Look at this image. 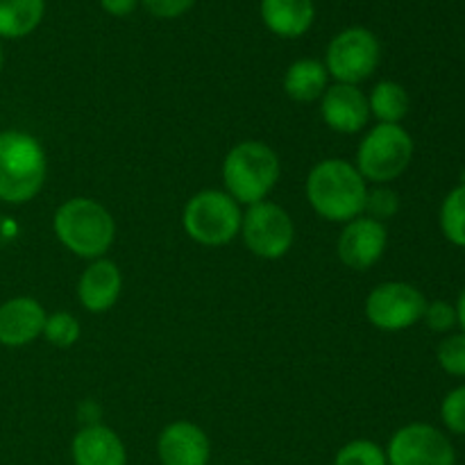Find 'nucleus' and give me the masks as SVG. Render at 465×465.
Instances as JSON below:
<instances>
[{
    "instance_id": "obj_29",
    "label": "nucleus",
    "mask_w": 465,
    "mask_h": 465,
    "mask_svg": "<svg viewBox=\"0 0 465 465\" xmlns=\"http://www.w3.org/2000/svg\"><path fill=\"white\" fill-rule=\"evenodd\" d=\"M141 5V0H100V7L109 14V16L125 18L130 14L136 12V7Z\"/></svg>"
},
{
    "instance_id": "obj_5",
    "label": "nucleus",
    "mask_w": 465,
    "mask_h": 465,
    "mask_svg": "<svg viewBox=\"0 0 465 465\" xmlns=\"http://www.w3.org/2000/svg\"><path fill=\"white\" fill-rule=\"evenodd\" d=\"M241 212L239 203L225 191L204 189L195 193L186 203L182 213L184 232L200 245L221 248L234 241L241 234Z\"/></svg>"
},
{
    "instance_id": "obj_11",
    "label": "nucleus",
    "mask_w": 465,
    "mask_h": 465,
    "mask_svg": "<svg viewBox=\"0 0 465 465\" xmlns=\"http://www.w3.org/2000/svg\"><path fill=\"white\" fill-rule=\"evenodd\" d=\"M386 245H389V232L384 223L371 216H357L354 221L345 223L336 243V252L345 266L363 272L384 257Z\"/></svg>"
},
{
    "instance_id": "obj_9",
    "label": "nucleus",
    "mask_w": 465,
    "mask_h": 465,
    "mask_svg": "<svg viewBox=\"0 0 465 465\" xmlns=\"http://www.w3.org/2000/svg\"><path fill=\"white\" fill-rule=\"evenodd\" d=\"M427 298L409 282L377 284L366 298V318L381 331H404L422 321Z\"/></svg>"
},
{
    "instance_id": "obj_3",
    "label": "nucleus",
    "mask_w": 465,
    "mask_h": 465,
    "mask_svg": "<svg viewBox=\"0 0 465 465\" xmlns=\"http://www.w3.org/2000/svg\"><path fill=\"white\" fill-rule=\"evenodd\" d=\"M53 230L59 243L82 259L104 257L116 236L112 213L91 198H71L59 204L53 218Z\"/></svg>"
},
{
    "instance_id": "obj_28",
    "label": "nucleus",
    "mask_w": 465,
    "mask_h": 465,
    "mask_svg": "<svg viewBox=\"0 0 465 465\" xmlns=\"http://www.w3.org/2000/svg\"><path fill=\"white\" fill-rule=\"evenodd\" d=\"M141 5L157 18H177L184 16L195 0H141Z\"/></svg>"
},
{
    "instance_id": "obj_12",
    "label": "nucleus",
    "mask_w": 465,
    "mask_h": 465,
    "mask_svg": "<svg viewBox=\"0 0 465 465\" xmlns=\"http://www.w3.org/2000/svg\"><path fill=\"white\" fill-rule=\"evenodd\" d=\"M321 116L330 130L339 134H357L371 121L368 95L359 86L336 82L322 94Z\"/></svg>"
},
{
    "instance_id": "obj_20",
    "label": "nucleus",
    "mask_w": 465,
    "mask_h": 465,
    "mask_svg": "<svg viewBox=\"0 0 465 465\" xmlns=\"http://www.w3.org/2000/svg\"><path fill=\"white\" fill-rule=\"evenodd\" d=\"M409 100L407 89L393 80L377 82L375 89L368 95V107H371V116H375L380 123H389V125H400L404 116L409 114Z\"/></svg>"
},
{
    "instance_id": "obj_4",
    "label": "nucleus",
    "mask_w": 465,
    "mask_h": 465,
    "mask_svg": "<svg viewBox=\"0 0 465 465\" xmlns=\"http://www.w3.org/2000/svg\"><path fill=\"white\" fill-rule=\"evenodd\" d=\"M280 173V157L271 145L262 141L236 143L223 162L225 193L239 204H257L275 189Z\"/></svg>"
},
{
    "instance_id": "obj_31",
    "label": "nucleus",
    "mask_w": 465,
    "mask_h": 465,
    "mask_svg": "<svg viewBox=\"0 0 465 465\" xmlns=\"http://www.w3.org/2000/svg\"><path fill=\"white\" fill-rule=\"evenodd\" d=\"M3 64H5V53H3V44H0V71H3Z\"/></svg>"
},
{
    "instance_id": "obj_32",
    "label": "nucleus",
    "mask_w": 465,
    "mask_h": 465,
    "mask_svg": "<svg viewBox=\"0 0 465 465\" xmlns=\"http://www.w3.org/2000/svg\"><path fill=\"white\" fill-rule=\"evenodd\" d=\"M461 184H465V171H463V175H461Z\"/></svg>"
},
{
    "instance_id": "obj_14",
    "label": "nucleus",
    "mask_w": 465,
    "mask_h": 465,
    "mask_svg": "<svg viewBox=\"0 0 465 465\" xmlns=\"http://www.w3.org/2000/svg\"><path fill=\"white\" fill-rule=\"evenodd\" d=\"M45 309L35 298H12L0 304V345L25 348L44 334Z\"/></svg>"
},
{
    "instance_id": "obj_7",
    "label": "nucleus",
    "mask_w": 465,
    "mask_h": 465,
    "mask_svg": "<svg viewBox=\"0 0 465 465\" xmlns=\"http://www.w3.org/2000/svg\"><path fill=\"white\" fill-rule=\"evenodd\" d=\"M381 45L375 32L354 25L341 30L330 41L325 53V68L339 84H354L368 80L377 71Z\"/></svg>"
},
{
    "instance_id": "obj_18",
    "label": "nucleus",
    "mask_w": 465,
    "mask_h": 465,
    "mask_svg": "<svg viewBox=\"0 0 465 465\" xmlns=\"http://www.w3.org/2000/svg\"><path fill=\"white\" fill-rule=\"evenodd\" d=\"M327 80H330V73L325 64L321 59L304 57L291 64L286 71L284 91L295 103H316L327 91Z\"/></svg>"
},
{
    "instance_id": "obj_21",
    "label": "nucleus",
    "mask_w": 465,
    "mask_h": 465,
    "mask_svg": "<svg viewBox=\"0 0 465 465\" xmlns=\"http://www.w3.org/2000/svg\"><path fill=\"white\" fill-rule=\"evenodd\" d=\"M440 232L457 248H465V184L459 182L448 195L439 212Z\"/></svg>"
},
{
    "instance_id": "obj_1",
    "label": "nucleus",
    "mask_w": 465,
    "mask_h": 465,
    "mask_svg": "<svg viewBox=\"0 0 465 465\" xmlns=\"http://www.w3.org/2000/svg\"><path fill=\"white\" fill-rule=\"evenodd\" d=\"M307 200L313 212L330 223H350L363 216L368 182L352 162L325 159L309 171Z\"/></svg>"
},
{
    "instance_id": "obj_15",
    "label": "nucleus",
    "mask_w": 465,
    "mask_h": 465,
    "mask_svg": "<svg viewBox=\"0 0 465 465\" xmlns=\"http://www.w3.org/2000/svg\"><path fill=\"white\" fill-rule=\"evenodd\" d=\"M123 293V275L109 259L100 257L86 266L77 282L80 304L91 313H104L118 302Z\"/></svg>"
},
{
    "instance_id": "obj_10",
    "label": "nucleus",
    "mask_w": 465,
    "mask_h": 465,
    "mask_svg": "<svg viewBox=\"0 0 465 465\" xmlns=\"http://www.w3.org/2000/svg\"><path fill=\"white\" fill-rule=\"evenodd\" d=\"M386 459L389 465H457V450L439 427L411 422L391 436Z\"/></svg>"
},
{
    "instance_id": "obj_22",
    "label": "nucleus",
    "mask_w": 465,
    "mask_h": 465,
    "mask_svg": "<svg viewBox=\"0 0 465 465\" xmlns=\"http://www.w3.org/2000/svg\"><path fill=\"white\" fill-rule=\"evenodd\" d=\"M44 336L50 345L54 348H71L80 341L82 336V325L73 313L68 312H54L45 318L44 325Z\"/></svg>"
},
{
    "instance_id": "obj_25",
    "label": "nucleus",
    "mask_w": 465,
    "mask_h": 465,
    "mask_svg": "<svg viewBox=\"0 0 465 465\" xmlns=\"http://www.w3.org/2000/svg\"><path fill=\"white\" fill-rule=\"evenodd\" d=\"M436 359L439 366L443 368L448 375L465 377V334H452L445 341H440L439 350H436Z\"/></svg>"
},
{
    "instance_id": "obj_6",
    "label": "nucleus",
    "mask_w": 465,
    "mask_h": 465,
    "mask_svg": "<svg viewBox=\"0 0 465 465\" xmlns=\"http://www.w3.org/2000/svg\"><path fill=\"white\" fill-rule=\"evenodd\" d=\"M413 159V139L402 125L377 123L357 148V171L372 184L398 180Z\"/></svg>"
},
{
    "instance_id": "obj_19",
    "label": "nucleus",
    "mask_w": 465,
    "mask_h": 465,
    "mask_svg": "<svg viewBox=\"0 0 465 465\" xmlns=\"http://www.w3.org/2000/svg\"><path fill=\"white\" fill-rule=\"evenodd\" d=\"M45 0H0V39H23L41 25Z\"/></svg>"
},
{
    "instance_id": "obj_30",
    "label": "nucleus",
    "mask_w": 465,
    "mask_h": 465,
    "mask_svg": "<svg viewBox=\"0 0 465 465\" xmlns=\"http://www.w3.org/2000/svg\"><path fill=\"white\" fill-rule=\"evenodd\" d=\"M454 307H457V325L461 327V331L465 334V289L461 291V295H459V300Z\"/></svg>"
},
{
    "instance_id": "obj_8",
    "label": "nucleus",
    "mask_w": 465,
    "mask_h": 465,
    "mask_svg": "<svg viewBox=\"0 0 465 465\" xmlns=\"http://www.w3.org/2000/svg\"><path fill=\"white\" fill-rule=\"evenodd\" d=\"M241 236L250 252L259 259L275 262L291 250L295 241V225L289 212L271 200L250 204L241 221Z\"/></svg>"
},
{
    "instance_id": "obj_24",
    "label": "nucleus",
    "mask_w": 465,
    "mask_h": 465,
    "mask_svg": "<svg viewBox=\"0 0 465 465\" xmlns=\"http://www.w3.org/2000/svg\"><path fill=\"white\" fill-rule=\"evenodd\" d=\"M400 209V198L393 189L386 184H375V189H368L366 204H363V213H368L375 221L384 223L393 218Z\"/></svg>"
},
{
    "instance_id": "obj_17",
    "label": "nucleus",
    "mask_w": 465,
    "mask_h": 465,
    "mask_svg": "<svg viewBox=\"0 0 465 465\" xmlns=\"http://www.w3.org/2000/svg\"><path fill=\"white\" fill-rule=\"evenodd\" d=\"M262 21L272 35L282 39H298L312 30L316 21L313 0H262Z\"/></svg>"
},
{
    "instance_id": "obj_27",
    "label": "nucleus",
    "mask_w": 465,
    "mask_h": 465,
    "mask_svg": "<svg viewBox=\"0 0 465 465\" xmlns=\"http://www.w3.org/2000/svg\"><path fill=\"white\" fill-rule=\"evenodd\" d=\"M422 321L427 322L431 331H439V334H448L457 327V307L445 300H434V302H427L425 316Z\"/></svg>"
},
{
    "instance_id": "obj_13",
    "label": "nucleus",
    "mask_w": 465,
    "mask_h": 465,
    "mask_svg": "<svg viewBox=\"0 0 465 465\" xmlns=\"http://www.w3.org/2000/svg\"><path fill=\"white\" fill-rule=\"evenodd\" d=\"M157 457L162 465H209L212 443L203 427L177 420L163 427L157 439Z\"/></svg>"
},
{
    "instance_id": "obj_26",
    "label": "nucleus",
    "mask_w": 465,
    "mask_h": 465,
    "mask_svg": "<svg viewBox=\"0 0 465 465\" xmlns=\"http://www.w3.org/2000/svg\"><path fill=\"white\" fill-rule=\"evenodd\" d=\"M440 420L448 431L465 436V386H457L445 395L440 402Z\"/></svg>"
},
{
    "instance_id": "obj_23",
    "label": "nucleus",
    "mask_w": 465,
    "mask_h": 465,
    "mask_svg": "<svg viewBox=\"0 0 465 465\" xmlns=\"http://www.w3.org/2000/svg\"><path fill=\"white\" fill-rule=\"evenodd\" d=\"M334 465H389V459H386V450L375 440L357 439L345 443L336 452Z\"/></svg>"
},
{
    "instance_id": "obj_2",
    "label": "nucleus",
    "mask_w": 465,
    "mask_h": 465,
    "mask_svg": "<svg viewBox=\"0 0 465 465\" xmlns=\"http://www.w3.org/2000/svg\"><path fill=\"white\" fill-rule=\"evenodd\" d=\"M45 175V150L36 136L23 130L0 132V203H30L44 189Z\"/></svg>"
},
{
    "instance_id": "obj_16",
    "label": "nucleus",
    "mask_w": 465,
    "mask_h": 465,
    "mask_svg": "<svg viewBox=\"0 0 465 465\" xmlns=\"http://www.w3.org/2000/svg\"><path fill=\"white\" fill-rule=\"evenodd\" d=\"M71 459L73 465H127V450L121 436L100 422L73 436Z\"/></svg>"
}]
</instances>
